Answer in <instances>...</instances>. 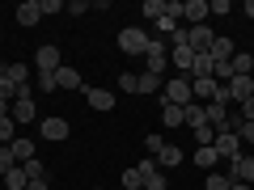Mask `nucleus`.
<instances>
[{
  "instance_id": "obj_1",
  "label": "nucleus",
  "mask_w": 254,
  "mask_h": 190,
  "mask_svg": "<svg viewBox=\"0 0 254 190\" xmlns=\"http://www.w3.org/2000/svg\"><path fill=\"white\" fill-rule=\"evenodd\" d=\"M148 43H153V38H148L140 26H123V30H119V51H123V55H144Z\"/></svg>"
},
{
  "instance_id": "obj_2",
  "label": "nucleus",
  "mask_w": 254,
  "mask_h": 190,
  "mask_svg": "<svg viewBox=\"0 0 254 190\" xmlns=\"http://www.w3.org/2000/svg\"><path fill=\"white\" fill-rule=\"evenodd\" d=\"M165 38H153V43H148V51H144V59H148V68L144 72H153V76H161L165 72V63H170V51H165Z\"/></svg>"
},
{
  "instance_id": "obj_3",
  "label": "nucleus",
  "mask_w": 254,
  "mask_h": 190,
  "mask_svg": "<svg viewBox=\"0 0 254 190\" xmlns=\"http://www.w3.org/2000/svg\"><path fill=\"white\" fill-rule=\"evenodd\" d=\"M212 148H216V156H220V161H229V165L242 156V140H237L233 131H216V144H212Z\"/></svg>"
},
{
  "instance_id": "obj_4",
  "label": "nucleus",
  "mask_w": 254,
  "mask_h": 190,
  "mask_svg": "<svg viewBox=\"0 0 254 190\" xmlns=\"http://www.w3.org/2000/svg\"><path fill=\"white\" fill-rule=\"evenodd\" d=\"M9 114H13V123H34L38 118V110H34V97H30V93H17V97H13V106H9Z\"/></svg>"
},
{
  "instance_id": "obj_5",
  "label": "nucleus",
  "mask_w": 254,
  "mask_h": 190,
  "mask_svg": "<svg viewBox=\"0 0 254 190\" xmlns=\"http://www.w3.org/2000/svg\"><path fill=\"white\" fill-rule=\"evenodd\" d=\"M161 101H174V106H190V101H195V93H190V81H165Z\"/></svg>"
},
{
  "instance_id": "obj_6",
  "label": "nucleus",
  "mask_w": 254,
  "mask_h": 190,
  "mask_svg": "<svg viewBox=\"0 0 254 190\" xmlns=\"http://www.w3.org/2000/svg\"><path fill=\"white\" fill-rule=\"evenodd\" d=\"M182 17H187V26H208L212 17L208 0H182Z\"/></svg>"
},
{
  "instance_id": "obj_7",
  "label": "nucleus",
  "mask_w": 254,
  "mask_h": 190,
  "mask_svg": "<svg viewBox=\"0 0 254 190\" xmlns=\"http://www.w3.org/2000/svg\"><path fill=\"white\" fill-rule=\"evenodd\" d=\"M208 55L216 63H229L237 55V47H233V38H229V34H216V38H212V47H208Z\"/></svg>"
},
{
  "instance_id": "obj_8",
  "label": "nucleus",
  "mask_w": 254,
  "mask_h": 190,
  "mask_svg": "<svg viewBox=\"0 0 254 190\" xmlns=\"http://www.w3.org/2000/svg\"><path fill=\"white\" fill-rule=\"evenodd\" d=\"M34 68L38 72H60V47H38V55H34Z\"/></svg>"
},
{
  "instance_id": "obj_9",
  "label": "nucleus",
  "mask_w": 254,
  "mask_h": 190,
  "mask_svg": "<svg viewBox=\"0 0 254 190\" xmlns=\"http://www.w3.org/2000/svg\"><path fill=\"white\" fill-rule=\"evenodd\" d=\"M216 89H220V85L212 81V76H190V93H195V101H203V106L216 97Z\"/></svg>"
},
{
  "instance_id": "obj_10",
  "label": "nucleus",
  "mask_w": 254,
  "mask_h": 190,
  "mask_svg": "<svg viewBox=\"0 0 254 190\" xmlns=\"http://www.w3.org/2000/svg\"><path fill=\"white\" fill-rule=\"evenodd\" d=\"M68 118H43V140H51V144H64L68 140Z\"/></svg>"
},
{
  "instance_id": "obj_11",
  "label": "nucleus",
  "mask_w": 254,
  "mask_h": 190,
  "mask_svg": "<svg viewBox=\"0 0 254 190\" xmlns=\"http://www.w3.org/2000/svg\"><path fill=\"white\" fill-rule=\"evenodd\" d=\"M0 72L9 76L13 85H17V93H30V81H34V76H30V68H26V63H4Z\"/></svg>"
},
{
  "instance_id": "obj_12",
  "label": "nucleus",
  "mask_w": 254,
  "mask_h": 190,
  "mask_svg": "<svg viewBox=\"0 0 254 190\" xmlns=\"http://www.w3.org/2000/svg\"><path fill=\"white\" fill-rule=\"evenodd\" d=\"M246 97H254V76H233V81H229V101L242 106Z\"/></svg>"
},
{
  "instance_id": "obj_13",
  "label": "nucleus",
  "mask_w": 254,
  "mask_h": 190,
  "mask_svg": "<svg viewBox=\"0 0 254 190\" xmlns=\"http://www.w3.org/2000/svg\"><path fill=\"white\" fill-rule=\"evenodd\" d=\"M229 178H233V182H246V186H250V182H254V156H237V161L233 165H229Z\"/></svg>"
},
{
  "instance_id": "obj_14",
  "label": "nucleus",
  "mask_w": 254,
  "mask_h": 190,
  "mask_svg": "<svg viewBox=\"0 0 254 190\" xmlns=\"http://www.w3.org/2000/svg\"><path fill=\"white\" fill-rule=\"evenodd\" d=\"M85 101H89V110H115V89H85Z\"/></svg>"
},
{
  "instance_id": "obj_15",
  "label": "nucleus",
  "mask_w": 254,
  "mask_h": 190,
  "mask_svg": "<svg viewBox=\"0 0 254 190\" xmlns=\"http://www.w3.org/2000/svg\"><path fill=\"white\" fill-rule=\"evenodd\" d=\"M161 123H165V127H182V123H187V106L161 101Z\"/></svg>"
},
{
  "instance_id": "obj_16",
  "label": "nucleus",
  "mask_w": 254,
  "mask_h": 190,
  "mask_svg": "<svg viewBox=\"0 0 254 190\" xmlns=\"http://www.w3.org/2000/svg\"><path fill=\"white\" fill-rule=\"evenodd\" d=\"M55 81H60V89H85L81 72H76V68H68V63H60V72H55Z\"/></svg>"
},
{
  "instance_id": "obj_17",
  "label": "nucleus",
  "mask_w": 254,
  "mask_h": 190,
  "mask_svg": "<svg viewBox=\"0 0 254 190\" xmlns=\"http://www.w3.org/2000/svg\"><path fill=\"white\" fill-rule=\"evenodd\" d=\"M17 21L21 26H38V21H43V4H38V0H26L17 9Z\"/></svg>"
},
{
  "instance_id": "obj_18",
  "label": "nucleus",
  "mask_w": 254,
  "mask_h": 190,
  "mask_svg": "<svg viewBox=\"0 0 254 190\" xmlns=\"http://www.w3.org/2000/svg\"><path fill=\"white\" fill-rule=\"evenodd\" d=\"M212 68H216V59H212L208 51H195V63H190V76H212ZM216 81V76H212Z\"/></svg>"
},
{
  "instance_id": "obj_19",
  "label": "nucleus",
  "mask_w": 254,
  "mask_h": 190,
  "mask_svg": "<svg viewBox=\"0 0 254 190\" xmlns=\"http://www.w3.org/2000/svg\"><path fill=\"white\" fill-rule=\"evenodd\" d=\"M212 38H216V34H212L208 26H190V51H208Z\"/></svg>"
},
{
  "instance_id": "obj_20",
  "label": "nucleus",
  "mask_w": 254,
  "mask_h": 190,
  "mask_svg": "<svg viewBox=\"0 0 254 190\" xmlns=\"http://www.w3.org/2000/svg\"><path fill=\"white\" fill-rule=\"evenodd\" d=\"M170 63H174V68H182V72H190L195 51H190V47H170Z\"/></svg>"
},
{
  "instance_id": "obj_21",
  "label": "nucleus",
  "mask_w": 254,
  "mask_h": 190,
  "mask_svg": "<svg viewBox=\"0 0 254 190\" xmlns=\"http://www.w3.org/2000/svg\"><path fill=\"white\" fill-rule=\"evenodd\" d=\"M13 156H17V165H26V161H34V140H26V136H17L13 140Z\"/></svg>"
},
{
  "instance_id": "obj_22",
  "label": "nucleus",
  "mask_w": 254,
  "mask_h": 190,
  "mask_svg": "<svg viewBox=\"0 0 254 190\" xmlns=\"http://www.w3.org/2000/svg\"><path fill=\"white\" fill-rule=\"evenodd\" d=\"M203 123H208V106H203V101H190L187 106V127L195 131V127H203Z\"/></svg>"
},
{
  "instance_id": "obj_23",
  "label": "nucleus",
  "mask_w": 254,
  "mask_h": 190,
  "mask_svg": "<svg viewBox=\"0 0 254 190\" xmlns=\"http://www.w3.org/2000/svg\"><path fill=\"white\" fill-rule=\"evenodd\" d=\"M157 165H161V169H174V165H182V148H174V144H165L161 152H157Z\"/></svg>"
},
{
  "instance_id": "obj_24",
  "label": "nucleus",
  "mask_w": 254,
  "mask_h": 190,
  "mask_svg": "<svg viewBox=\"0 0 254 190\" xmlns=\"http://www.w3.org/2000/svg\"><path fill=\"white\" fill-rule=\"evenodd\" d=\"M216 161H220V156H216V148H195V165H199V169H216Z\"/></svg>"
},
{
  "instance_id": "obj_25",
  "label": "nucleus",
  "mask_w": 254,
  "mask_h": 190,
  "mask_svg": "<svg viewBox=\"0 0 254 190\" xmlns=\"http://www.w3.org/2000/svg\"><path fill=\"white\" fill-rule=\"evenodd\" d=\"M250 72H254V55L237 51V55H233V76H250Z\"/></svg>"
},
{
  "instance_id": "obj_26",
  "label": "nucleus",
  "mask_w": 254,
  "mask_h": 190,
  "mask_svg": "<svg viewBox=\"0 0 254 190\" xmlns=\"http://www.w3.org/2000/svg\"><path fill=\"white\" fill-rule=\"evenodd\" d=\"M4 186H9V190H26L30 186L26 169H21V165H17V169H9V173H4Z\"/></svg>"
},
{
  "instance_id": "obj_27",
  "label": "nucleus",
  "mask_w": 254,
  "mask_h": 190,
  "mask_svg": "<svg viewBox=\"0 0 254 190\" xmlns=\"http://www.w3.org/2000/svg\"><path fill=\"white\" fill-rule=\"evenodd\" d=\"M17 140V123H13V114H0V144H13Z\"/></svg>"
},
{
  "instance_id": "obj_28",
  "label": "nucleus",
  "mask_w": 254,
  "mask_h": 190,
  "mask_svg": "<svg viewBox=\"0 0 254 190\" xmlns=\"http://www.w3.org/2000/svg\"><path fill=\"white\" fill-rule=\"evenodd\" d=\"M225 118H229V106H220V101H208V123L216 127V131L225 127Z\"/></svg>"
},
{
  "instance_id": "obj_29",
  "label": "nucleus",
  "mask_w": 254,
  "mask_h": 190,
  "mask_svg": "<svg viewBox=\"0 0 254 190\" xmlns=\"http://www.w3.org/2000/svg\"><path fill=\"white\" fill-rule=\"evenodd\" d=\"M195 144H199V148H212V144H216V127H212V123L195 127Z\"/></svg>"
},
{
  "instance_id": "obj_30",
  "label": "nucleus",
  "mask_w": 254,
  "mask_h": 190,
  "mask_svg": "<svg viewBox=\"0 0 254 190\" xmlns=\"http://www.w3.org/2000/svg\"><path fill=\"white\" fill-rule=\"evenodd\" d=\"M140 13H144L148 21H161L165 17V0H144V9H140Z\"/></svg>"
},
{
  "instance_id": "obj_31",
  "label": "nucleus",
  "mask_w": 254,
  "mask_h": 190,
  "mask_svg": "<svg viewBox=\"0 0 254 190\" xmlns=\"http://www.w3.org/2000/svg\"><path fill=\"white\" fill-rule=\"evenodd\" d=\"M136 93H161V76H153V72H140V89Z\"/></svg>"
},
{
  "instance_id": "obj_32",
  "label": "nucleus",
  "mask_w": 254,
  "mask_h": 190,
  "mask_svg": "<svg viewBox=\"0 0 254 190\" xmlns=\"http://www.w3.org/2000/svg\"><path fill=\"white\" fill-rule=\"evenodd\" d=\"M13 97H17V85H13L4 72H0V101H4V106H13Z\"/></svg>"
},
{
  "instance_id": "obj_33",
  "label": "nucleus",
  "mask_w": 254,
  "mask_h": 190,
  "mask_svg": "<svg viewBox=\"0 0 254 190\" xmlns=\"http://www.w3.org/2000/svg\"><path fill=\"white\" fill-rule=\"evenodd\" d=\"M140 89V72H123L119 76V93H136Z\"/></svg>"
},
{
  "instance_id": "obj_34",
  "label": "nucleus",
  "mask_w": 254,
  "mask_h": 190,
  "mask_svg": "<svg viewBox=\"0 0 254 190\" xmlns=\"http://www.w3.org/2000/svg\"><path fill=\"white\" fill-rule=\"evenodd\" d=\"M21 169H26V178H30V182H43V178H47V169H43V161H38V156H34V161H26Z\"/></svg>"
},
{
  "instance_id": "obj_35",
  "label": "nucleus",
  "mask_w": 254,
  "mask_h": 190,
  "mask_svg": "<svg viewBox=\"0 0 254 190\" xmlns=\"http://www.w3.org/2000/svg\"><path fill=\"white\" fill-rule=\"evenodd\" d=\"M229 186H233L229 173H208V186H203V190H229Z\"/></svg>"
},
{
  "instance_id": "obj_36",
  "label": "nucleus",
  "mask_w": 254,
  "mask_h": 190,
  "mask_svg": "<svg viewBox=\"0 0 254 190\" xmlns=\"http://www.w3.org/2000/svg\"><path fill=\"white\" fill-rule=\"evenodd\" d=\"M9 169H17V156H13V148L4 144V148H0V178H4Z\"/></svg>"
},
{
  "instance_id": "obj_37",
  "label": "nucleus",
  "mask_w": 254,
  "mask_h": 190,
  "mask_svg": "<svg viewBox=\"0 0 254 190\" xmlns=\"http://www.w3.org/2000/svg\"><path fill=\"white\" fill-rule=\"evenodd\" d=\"M34 85H38L43 93H55V89H60V81H55V72H38V76H34Z\"/></svg>"
},
{
  "instance_id": "obj_38",
  "label": "nucleus",
  "mask_w": 254,
  "mask_h": 190,
  "mask_svg": "<svg viewBox=\"0 0 254 190\" xmlns=\"http://www.w3.org/2000/svg\"><path fill=\"white\" fill-rule=\"evenodd\" d=\"M140 186H144L140 169H123V190H140Z\"/></svg>"
},
{
  "instance_id": "obj_39",
  "label": "nucleus",
  "mask_w": 254,
  "mask_h": 190,
  "mask_svg": "<svg viewBox=\"0 0 254 190\" xmlns=\"http://www.w3.org/2000/svg\"><path fill=\"white\" fill-rule=\"evenodd\" d=\"M144 190H165V178H161V169L144 173Z\"/></svg>"
},
{
  "instance_id": "obj_40",
  "label": "nucleus",
  "mask_w": 254,
  "mask_h": 190,
  "mask_svg": "<svg viewBox=\"0 0 254 190\" xmlns=\"http://www.w3.org/2000/svg\"><path fill=\"white\" fill-rule=\"evenodd\" d=\"M208 9H212V17H229L233 4H229V0H208Z\"/></svg>"
},
{
  "instance_id": "obj_41",
  "label": "nucleus",
  "mask_w": 254,
  "mask_h": 190,
  "mask_svg": "<svg viewBox=\"0 0 254 190\" xmlns=\"http://www.w3.org/2000/svg\"><path fill=\"white\" fill-rule=\"evenodd\" d=\"M165 17H170V21H182V0H165Z\"/></svg>"
},
{
  "instance_id": "obj_42",
  "label": "nucleus",
  "mask_w": 254,
  "mask_h": 190,
  "mask_svg": "<svg viewBox=\"0 0 254 190\" xmlns=\"http://www.w3.org/2000/svg\"><path fill=\"white\" fill-rule=\"evenodd\" d=\"M144 148H148V156H157V152L165 148V140H161V136H148V140H144Z\"/></svg>"
},
{
  "instance_id": "obj_43",
  "label": "nucleus",
  "mask_w": 254,
  "mask_h": 190,
  "mask_svg": "<svg viewBox=\"0 0 254 190\" xmlns=\"http://www.w3.org/2000/svg\"><path fill=\"white\" fill-rule=\"evenodd\" d=\"M237 140H242V144H250V148H254V123H242V131H237Z\"/></svg>"
},
{
  "instance_id": "obj_44",
  "label": "nucleus",
  "mask_w": 254,
  "mask_h": 190,
  "mask_svg": "<svg viewBox=\"0 0 254 190\" xmlns=\"http://www.w3.org/2000/svg\"><path fill=\"white\" fill-rule=\"evenodd\" d=\"M38 4H43V17H47V13H64V9H68V4H60V0H38Z\"/></svg>"
},
{
  "instance_id": "obj_45",
  "label": "nucleus",
  "mask_w": 254,
  "mask_h": 190,
  "mask_svg": "<svg viewBox=\"0 0 254 190\" xmlns=\"http://www.w3.org/2000/svg\"><path fill=\"white\" fill-rule=\"evenodd\" d=\"M64 13H72V17H81V13H89V4H85V0H72V4H68Z\"/></svg>"
},
{
  "instance_id": "obj_46",
  "label": "nucleus",
  "mask_w": 254,
  "mask_h": 190,
  "mask_svg": "<svg viewBox=\"0 0 254 190\" xmlns=\"http://www.w3.org/2000/svg\"><path fill=\"white\" fill-rule=\"evenodd\" d=\"M242 118H246V123H254V97L242 101Z\"/></svg>"
},
{
  "instance_id": "obj_47",
  "label": "nucleus",
  "mask_w": 254,
  "mask_h": 190,
  "mask_svg": "<svg viewBox=\"0 0 254 190\" xmlns=\"http://www.w3.org/2000/svg\"><path fill=\"white\" fill-rule=\"evenodd\" d=\"M26 190H47V178H43V182H30Z\"/></svg>"
},
{
  "instance_id": "obj_48",
  "label": "nucleus",
  "mask_w": 254,
  "mask_h": 190,
  "mask_svg": "<svg viewBox=\"0 0 254 190\" xmlns=\"http://www.w3.org/2000/svg\"><path fill=\"white\" fill-rule=\"evenodd\" d=\"M242 13H246V17H254V0H246V9H242Z\"/></svg>"
},
{
  "instance_id": "obj_49",
  "label": "nucleus",
  "mask_w": 254,
  "mask_h": 190,
  "mask_svg": "<svg viewBox=\"0 0 254 190\" xmlns=\"http://www.w3.org/2000/svg\"><path fill=\"white\" fill-rule=\"evenodd\" d=\"M229 190H250V186H246V182H233V186H229Z\"/></svg>"
},
{
  "instance_id": "obj_50",
  "label": "nucleus",
  "mask_w": 254,
  "mask_h": 190,
  "mask_svg": "<svg viewBox=\"0 0 254 190\" xmlns=\"http://www.w3.org/2000/svg\"><path fill=\"white\" fill-rule=\"evenodd\" d=\"M93 190H102V186H93Z\"/></svg>"
},
{
  "instance_id": "obj_51",
  "label": "nucleus",
  "mask_w": 254,
  "mask_h": 190,
  "mask_svg": "<svg viewBox=\"0 0 254 190\" xmlns=\"http://www.w3.org/2000/svg\"><path fill=\"white\" fill-rule=\"evenodd\" d=\"M140 190H144V186H140Z\"/></svg>"
}]
</instances>
